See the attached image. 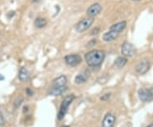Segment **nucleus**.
I'll return each mask as SVG.
<instances>
[{
    "mask_svg": "<svg viewBox=\"0 0 153 127\" xmlns=\"http://www.w3.org/2000/svg\"><path fill=\"white\" fill-rule=\"evenodd\" d=\"M61 127H69L68 126H61Z\"/></svg>",
    "mask_w": 153,
    "mask_h": 127,
    "instance_id": "obj_26",
    "label": "nucleus"
},
{
    "mask_svg": "<svg viewBox=\"0 0 153 127\" xmlns=\"http://www.w3.org/2000/svg\"><path fill=\"white\" fill-rule=\"evenodd\" d=\"M105 96H102L101 99L102 100H107L109 97H110V95H111V94H106V95H104Z\"/></svg>",
    "mask_w": 153,
    "mask_h": 127,
    "instance_id": "obj_21",
    "label": "nucleus"
},
{
    "mask_svg": "<svg viewBox=\"0 0 153 127\" xmlns=\"http://www.w3.org/2000/svg\"><path fill=\"white\" fill-rule=\"evenodd\" d=\"M126 26H127L126 21H122L120 22H117V23H116L114 25L111 26L110 27V31H112V32L119 33V32H122V31L125 29Z\"/></svg>",
    "mask_w": 153,
    "mask_h": 127,
    "instance_id": "obj_10",
    "label": "nucleus"
},
{
    "mask_svg": "<svg viewBox=\"0 0 153 127\" xmlns=\"http://www.w3.org/2000/svg\"><path fill=\"white\" fill-rule=\"evenodd\" d=\"M34 25L38 28H44L45 26L47 25V21L44 18L39 17V18H37V19L35 20Z\"/></svg>",
    "mask_w": 153,
    "mask_h": 127,
    "instance_id": "obj_17",
    "label": "nucleus"
},
{
    "mask_svg": "<svg viewBox=\"0 0 153 127\" xmlns=\"http://www.w3.org/2000/svg\"><path fill=\"white\" fill-rule=\"evenodd\" d=\"M117 37H118V33H117V32L110 31V32H106V33L103 34L102 39H103L105 42H111V41L115 40Z\"/></svg>",
    "mask_w": 153,
    "mask_h": 127,
    "instance_id": "obj_12",
    "label": "nucleus"
},
{
    "mask_svg": "<svg viewBox=\"0 0 153 127\" xmlns=\"http://www.w3.org/2000/svg\"><path fill=\"white\" fill-rule=\"evenodd\" d=\"M26 91H27V93H28V95H32V92H31V91H30V90H29V88H27V90H26Z\"/></svg>",
    "mask_w": 153,
    "mask_h": 127,
    "instance_id": "obj_22",
    "label": "nucleus"
},
{
    "mask_svg": "<svg viewBox=\"0 0 153 127\" xmlns=\"http://www.w3.org/2000/svg\"><path fill=\"white\" fill-rule=\"evenodd\" d=\"M138 95L142 102H150L153 99V93L151 90L140 89L138 91Z\"/></svg>",
    "mask_w": 153,
    "mask_h": 127,
    "instance_id": "obj_6",
    "label": "nucleus"
},
{
    "mask_svg": "<svg viewBox=\"0 0 153 127\" xmlns=\"http://www.w3.org/2000/svg\"><path fill=\"white\" fill-rule=\"evenodd\" d=\"M65 62L69 66L76 67V66L81 63L82 58L77 54H72V55H68V56L65 57Z\"/></svg>",
    "mask_w": 153,
    "mask_h": 127,
    "instance_id": "obj_5",
    "label": "nucleus"
},
{
    "mask_svg": "<svg viewBox=\"0 0 153 127\" xmlns=\"http://www.w3.org/2000/svg\"><path fill=\"white\" fill-rule=\"evenodd\" d=\"M150 69V64L147 61H142L136 66V71L140 74H145Z\"/></svg>",
    "mask_w": 153,
    "mask_h": 127,
    "instance_id": "obj_9",
    "label": "nucleus"
},
{
    "mask_svg": "<svg viewBox=\"0 0 153 127\" xmlns=\"http://www.w3.org/2000/svg\"><path fill=\"white\" fill-rule=\"evenodd\" d=\"M133 1H140V0H133Z\"/></svg>",
    "mask_w": 153,
    "mask_h": 127,
    "instance_id": "obj_27",
    "label": "nucleus"
},
{
    "mask_svg": "<svg viewBox=\"0 0 153 127\" xmlns=\"http://www.w3.org/2000/svg\"><path fill=\"white\" fill-rule=\"evenodd\" d=\"M94 21H95L94 17H91V16H89L87 18H84L82 21H80L75 26L76 31L78 32H83L86 31L89 27H90V26L93 24Z\"/></svg>",
    "mask_w": 153,
    "mask_h": 127,
    "instance_id": "obj_3",
    "label": "nucleus"
},
{
    "mask_svg": "<svg viewBox=\"0 0 153 127\" xmlns=\"http://www.w3.org/2000/svg\"><path fill=\"white\" fill-rule=\"evenodd\" d=\"M99 31H100V29L96 27V28H95V29L91 32V35H96V34L99 32Z\"/></svg>",
    "mask_w": 153,
    "mask_h": 127,
    "instance_id": "obj_20",
    "label": "nucleus"
},
{
    "mask_svg": "<svg viewBox=\"0 0 153 127\" xmlns=\"http://www.w3.org/2000/svg\"><path fill=\"white\" fill-rule=\"evenodd\" d=\"M95 44H96V40H95V39H94V40H90V41H89V43L88 44V46H89V47H93V46L95 45Z\"/></svg>",
    "mask_w": 153,
    "mask_h": 127,
    "instance_id": "obj_19",
    "label": "nucleus"
},
{
    "mask_svg": "<svg viewBox=\"0 0 153 127\" xmlns=\"http://www.w3.org/2000/svg\"><path fill=\"white\" fill-rule=\"evenodd\" d=\"M106 57L105 51L101 50H94L88 52L85 55V61L89 67L96 68L100 67Z\"/></svg>",
    "mask_w": 153,
    "mask_h": 127,
    "instance_id": "obj_1",
    "label": "nucleus"
},
{
    "mask_svg": "<svg viewBox=\"0 0 153 127\" xmlns=\"http://www.w3.org/2000/svg\"><path fill=\"white\" fill-rule=\"evenodd\" d=\"M122 54L125 57H132L136 54V50L132 44L125 42L122 45Z\"/></svg>",
    "mask_w": 153,
    "mask_h": 127,
    "instance_id": "obj_4",
    "label": "nucleus"
},
{
    "mask_svg": "<svg viewBox=\"0 0 153 127\" xmlns=\"http://www.w3.org/2000/svg\"><path fill=\"white\" fill-rule=\"evenodd\" d=\"M23 101V99L22 98H17L16 100H15V108H19L20 105L21 104V102Z\"/></svg>",
    "mask_w": 153,
    "mask_h": 127,
    "instance_id": "obj_18",
    "label": "nucleus"
},
{
    "mask_svg": "<svg viewBox=\"0 0 153 127\" xmlns=\"http://www.w3.org/2000/svg\"><path fill=\"white\" fill-rule=\"evenodd\" d=\"M115 120H116V118L112 114H111V113L106 114L102 121V127H113Z\"/></svg>",
    "mask_w": 153,
    "mask_h": 127,
    "instance_id": "obj_8",
    "label": "nucleus"
},
{
    "mask_svg": "<svg viewBox=\"0 0 153 127\" xmlns=\"http://www.w3.org/2000/svg\"><path fill=\"white\" fill-rule=\"evenodd\" d=\"M66 86H62V87H52V89L50 91V95H54V96H57V95L63 94L66 91Z\"/></svg>",
    "mask_w": 153,
    "mask_h": 127,
    "instance_id": "obj_15",
    "label": "nucleus"
},
{
    "mask_svg": "<svg viewBox=\"0 0 153 127\" xmlns=\"http://www.w3.org/2000/svg\"><path fill=\"white\" fill-rule=\"evenodd\" d=\"M128 60L126 57H117L116 60H115V66L117 67V68H123L126 63H127Z\"/></svg>",
    "mask_w": 153,
    "mask_h": 127,
    "instance_id": "obj_16",
    "label": "nucleus"
},
{
    "mask_svg": "<svg viewBox=\"0 0 153 127\" xmlns=\"http://www.w3.org/2000/svg\"><path fill=\"white\" fill-rule=\"evenodd\" d=\"M148 127H153V123L151 125V126H148Z\"/></svg>",
    "mask_w": 153,
    "mask_h": 127,
    "instance_id": "obj_24",
    "label": "nucleus"
},
{
    "mask_svg": "<svg viewBox=\"0 0 153 127\" xmlns=\"http://www.w3.org/2000/svg\"><path fill=\"white\" fill-rule=\"evenodd\" d=\"M73 99H74V96L72 95H66L64 98L63 101L61 102L59 114H58V120H63V118L65 117V115H66L68 108H69V106L71 105V103L73 101Z\"/></svg>",
    "mask_w": 153,
    "mask_h": 127,
    "instance_id": "obj_2",
    "label": "nucleus"
},
{
    "mask_svg": "<svg viewBox=\"0 0 153 127\" xmlns=\"http://www.w3.org/2000/svg\"><path fill=\"white\" fill-rule=\"evenodd\" d=\"M30 78V73L29 71L25 68H21L20 69L19 72V79L20 81L22 82H26Z\"/></svg>",
    "mask_w": 153,
    "mask_h": 127,
    "instance_id": "obj_13",
    "label": "nucleus"
},
{
    "mask_svg": "<svg viewBox=\"0 0 153 127\" xmlns=\"http://www.w3.org/2000/svg\"><path fill=\"white\" fill-rule=\"evenodd\" d=\"M34 2H38V1H40V0H33Z\"/></svg>",
    "mask_w": 153,
    "mask_h": 127,
    "instance_id": "obj_25",
    "label": "nucleus"
},
{
    "mask_svg": "<svg viewBox=\"0 0 153 127\" xmlns=\"http://www.w3.org/2000/svg\"><path fill=\"white\" fill-rule=\"evenodd\" d=\"M3 79H4V77L2 76V75L0 74V80H3Z\"/></svg>",
    "mask_w": 153,
    "mask_h": 127,
    "instance_id": "obj_23",
    "label": "nucleus"
},
{
    "mask_svg": "<svg viewBox=\"0 0 153 127\" xmlns=\"http://www.w3.org/2000/svg\"><path fill=\"white\" fill-rule=\"evenodd\" d=\"M67 81V79L65 75H60V77L56 78L55 79H54V81L52 83V86L53 87H62L66 86V84Z\"/></svg>",
    "mask_w": 153,
    "mask_h": 127,
    "instance_id": "obj_11",
    "label": "nucleus"
},
{
    "mask_svg": "<svg viewBox=\"0 0 153 127\" xmlns=\"http://www.w3.org/2000/svg\"><path fill=\"white\" fill-rule=\"evenodd\" d=\"M102 7L100 4H94L91 6L89 7L87 10V14L89 16L91 17H95L96 15H98L101 12Z\"/></svg>",
    "mask_w": 153,
    "mask_h": 127,
    "instance_id": "obj_7",
    "label": "nucleus"
},
{
    "mask_svg": "<svg viewBox=\"0 0 153 127\" xmlns=\"http://www.w3.org/2000/svg\"><path fill=\"white\" fill-rule=\"evenodd\" d=\"M89 76V72H84L83 73H80L78 75H76L75 78V83L77 84H83L87 81L88 78Z\"/></svg>",
    "mask_w": 153,
    "mask_h": 127,
    "instance_id": "obj_14",
    "label": "nucleus"
}]
</instances>
